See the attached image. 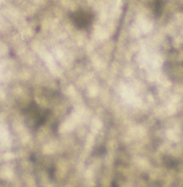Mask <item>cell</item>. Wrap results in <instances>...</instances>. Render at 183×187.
<instances>
[{
    "label": "cell",
    "mask_w": 183,
    "mask_h": 187,
    "mask_svg": "<svg viewBox=\"0 0 183 187\" xmlns=\"http://www.w3.org/2000/svg\"><path fill=\"white\" fill-rule=\"evenodd\" d=\"M105 148L104 147H100L99 149H97L95 151V154H99V155H102V154H104L105 152Z\"/></svg>",
    "instance_id": "3957f363"
},
{
    "label": "cell",
    "mask_w": 183,
    "mask_h": 187,
    "mask_svg": "<svg viewBox=\"0 0 183 187\" xmlns=\"http://www.w3.org/2000/svg\"><path fill=\"white\" fill-rule=\"evenodd\" d=\"M71 19L77 28L83 29L88 28L91 25L92 17L91 14L81 11L72 14Z\"/></svg>",
    "instance_id": "6da1fadb"
},
{
    "label": "cell",
    "mask_w": 183,
    "mask_h": 187,
    "mask_svg": "<svg viewBox=\"0 0 183 187\" xmlns=\"http://www.w3.org/2000/svg\"><path fill=\"white\" fill-rule=\"evenodd\" d=\"M163 162L165 166L169 168L174 167L177 166V162L175 160L171 158L170 157H165L163 158Z\"/></svg>",
    "instance_id": "7a4b0ae2"
}]
</instances>
